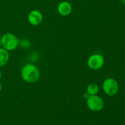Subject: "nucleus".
<instances>
[{"instance_id": "nucleus-1", "label": "nucleus", "mask_w": 125, "mask_h": 125, "mask_svg": "<svg viewBox=\"0 0 125 125\" xmlns=\"http://www.w3.org/2000/svg\"><path fill=\"white\" fill-rule=\"evenodd\" d=\"M21 76L28 83H35L39 79L40 73L35 65L28 63L22 68Z\"/></svg>"}, {"instance_id": "nucleus-2", "label": "nucleus", "mask_w": 125, "mask_h": 125, "mask_svg": "<svg viewBox=\"0 0 125 125\" xmlns=\"http://www.w3.org/2000/svg\"><path fill=\"white\" fill-rule=\"evenodd\" d=\"M18 39L10 33H6L1 37V45L7 51L15 50L18 46Z\"/></svg>"}, {"instance_id": "nucleus-3", "label": "nucleus", "mask_w": 125, "mask_h": 125, "mask_svg": "<svg viewBox=\"0 0 125 125\" xmlns=\"http://www.w3.org/2000/svg\"><path fill=\"white\" fill-rule=\"evenodd\" d=\"M103 88L107 95L114 96L118 92V84L113 78H107L104 82Z\"/></svg>"}, {"instance_id": "nucleus-4", "label": "nucleus", "mask_w": 125, "mask_h": 125, "mask_svg": "<svg viewBox=\"0 0 125 125\" xmlns=\"http://www.w3.org/2000/svg\"><path fill=\"white\" fill-rule=\"evenodd\" d=\"M88 107L92 111H99L104 106L103 100L100 96L96 95H90L87 100Z\"/></svg>"}, {"instance_id": "nucleus-5", "label": "nucleus", "mask_w": 125, "mask_h": 125, "mask_svg": "<svg viewBox=\"0 0 125 125\" xmlns=\"http://www.w3.org/2000/svg\"><path fill=\"white\" fill-rule=\"evenodd\" d=\"M104 64V58L101 55L95 54L89 57L88 65L93 70H98L103 67Z\"/></svg>"}, {"instance_id": "nucleus-6", "label": "nucleus", "mask_w": 125, "mask_h": 125, "mask_svg": "<svg viewBox=\"0 0 125 125\" xmlns=\"http://www.w3.org/2000/svg\"><path fill=\"white\" fill-rule=\"evenodd\" d=\"M43 20L42 14L38 10H32L28 15V20L31 24L36 26L41 23Z\"/></svg>"}, {"instance_id": "nucleus-7", "label": "nucleus", "mask_w": 125, "mask_h": 125, "mask_svg": "<svg viewBox=\"0 0 125 125\" xmlns=\"http://www.w3.org/2000/svg\"><path fill=\"white\" fill-rule=\"evenodd\" d=\"M57 10H58L60 14L63 16H66L71 13L72 7L69 2H67V1H63V2H61L59 4Z\"/></svg>"}, {"instance_id": "nucleus-8", "label": "nucleus", "mask_w": 125, "mask_h": 125, "mask_svg": "<svg viewBox=\"0 0 125 125\" xmlns=\"http://www.w3.org/2000/svg\"><path fill=\"white\" fill-rule=\"evenodd\" d=\"M9 59V54L6 50L0 48V67L6 64Z\"/></svg>"}, {"instance_id": "nucleus-9", "label": "nucleus", "mask_w": 125, "mask_h": 125, "mask_svg": "<svg viewBox=\"0 0 125 125\" xmlns=\"http://www.w3.org/2000/svg\"><path fill=\"white\" fill-rule=\"evenodd\" d=\"M98 86L96 84H91L87 87V92L89 95H95L98 92Z\"/></svg>"}, {"instance_id": "nucleus-10", "label": "nucleus", "mask_w": 125, "mask_h": 125, "mask_svg": "<svg viewBox=\"0 0 125 125\" xmlns=\"http://www.w3.org/2000/svg\"><path fill=\"white\" fill-rule=\"evenodd\" d=\"M20 45L23 48H29L31 46V43L28 40H24L21 42Z\"/></svg>"}, {"instance_id": "nucleus-11", "label": "nucleus", "mask_w": 125, "mask_h": 125, "mask_svg": "<svg viewBox=\"0 0 125 125\" xmlns=\"http://www.w3.org/2000/svg\"><path fill=\"white\" fill-rule=\"evenodd\" d=\"M1 90H2V85H1V84H0V92L1 91Z\"/></svg>"}, {"instance_id": "nucleus-12", "label": "nucleus", "mask_w": 125, "mask_h": 125, "mask_svg": "<svg viewBox=\"0 0 125 125\" xmlns=\"http://www.w3.org/2000/svg\"><path fill=\"white\" fill-rule=\"evenodd\" d=\"M121 1H122V3L125 4V0H121Z\"/></svg>"}, {"instance_id": "nucleus-13", "label": "nucleus", "mask_w": 125, "mask_h": 125, "mask_svg": "<svg viewBox=\"0 0 125 125\" xmlns=\"http://www.w3.org/2000/svg\"><path fill=\"white\" fill-rule=\"evenodd\" d=\"M1 46V38L0 37V46Z\"/></svg>"}, {"instance_id": "nucleus-14", "label": "nucleus", "mask_w": 125, "mask_h": 125, "mask_svg": "<svg viewBox=\"0 0 125 125\" xmlns=\"http://www.w3.org/2000/svg\"><path fill=\"white\" fill-rule=\"evenodd\" d=\"M1 78V71H0V79Z\"/></svg>"}]
</instances>
